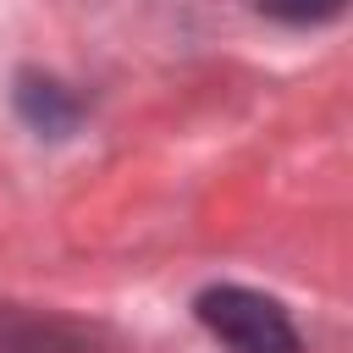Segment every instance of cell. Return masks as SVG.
<instances>
[{"instance_id":"6da1fadb","label":"cell","mask_w":353,"mask_h":353,"mask_svg":"<svg viewBox=\"0 0 353 353\" xmlns=\"http://www.w3.org/2000/svg\"><path fill=\"white\" fill-rule=\"evenodd\" d=\"M193 314L226 353H303V336H298L292 314L276 298L254 292V287H237V281L204 287L193 298Z\"/></svg>"},{"instance_id":"7a4b0ae2","label":"cell","mask_w":353,"mask_h":353,"mask_svg":"<svg viewBox=\"0 0 353 353\" xmlns=\"http://www.w3.org/2000/svg\"><path fill=\"white\" fill-rule=\"evenodd\" d=\"M17 110H22V121L33 132H50V138H66L77 127V116H83V105L66 94V83L39 77V72L17 77Z\"/></svg>"},{"instance_id":"3957f363","label":"cell","mask_w":353,"mask_h":353,"mask_svg":"<svg viewBox=\"0 0 353 353\" xmlns=\"http://www.w3.org/2000/svg\"><path fill=\"white\" fill-rule=\"evenodd\" d=\"M270 22H287V28H320L331 17H342L347 0H254Z\"/></svg>"}]
</instances>
